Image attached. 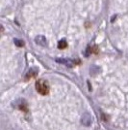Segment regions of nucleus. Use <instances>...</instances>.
I'll return each mask as SVG.
<instances>
[{"instance_id": "nucleus-1", "label": "nucleus", "mask_w": 128, "mask_h": 130, "mask_svg": "<svg viewBox=\"0 0 128 130\" xmlns=\"http://www.w3.org/2000/svg\"><path fill=\"white\" fill-rule=\"evenodd\" d=\"M36 89L42 95H47L50 90L49 84L45 80H39L36 82Z\"/></svg>"}, {"instance_id": "nucleus-2", "label": "nucleus", "mask_w": 128, "mask_h": 130, "mask_svg": "<svg viewBox=\"0 0 128 130\" xmlns=\"http://www.w3.org/2000/svg\"><path fill=\"white\" fill-rule=\"evenodd\" d=\"M91 116L89 113H85L81 118V123L85 126H90L91 124Z\"/></svg>"}, {"instance_id": "nucleus-3", "label": "nucleus", "mask_w": 128, "mask_h": 130, "mask_svg": "<svg viewBox=\"0 0 128 130\" xmlns=\"http://www.w3.org/2000/svg\"><path fill=\"white\" fill-rule=\"evenodd\" d=\"M56 61L59 62V63H62V64H65L68 67H72L73 65H75V61L71 59H67V58H56Z\"/></svg>"}, {"instance_id": "nucleus-4", "label": "nucleus", "mask_w": 128, "mask_h": 130, "mask_svg": "<svg viewBox=\"0 0 128 130\" xmlns=\"http://www.w3.org/2000/svg\"><path fill=\"white\" fill-rule=\"evenodd\" d=\"M35 42H36L38 45L43 46V47H46V46H47V40H46V38H45L44 36H43V35L37 36V37L35 38Z\"/></svg>"}, {"instance_id": "nucleus-5", "label": "nucleus", "mask_w": 128, "mask_h": 130, "mask_svg": "<svg viewBox=\"0 0 128 130\" xmlns=\"http://www.w3.org/2000/svg\"><path fill=\"white\" fill-rule=\"evenodd\" d=\"M37 75H38V69H37V68H31L30 70L27 72L25 79H26V80H30V79L35 78Z\"/></svg>"}, {"instance_id": "nucleus-6", "label": "nucleus", "mask_w": 128, "mask_h": 130, "mask_svg": "<svg viewBox=\"0 0 128 130\" xmlns=\"http://www.w3.org/2000/svg\"><path fill=\"white\" fill-rule=\"evenodd\" d=\"M16 107L19 109L20 111H22V112H27L28 111V108H27V104L25 101H20V103L19 104H17L16 105Z\"/></svg>"}, {"instance_id": "nucleus-7", "label": "nucleus", "mask_w": 128, "mask_h": 130, "mask_svg": "<svg viewBox=\"0 0 128 130\" xmlns=\"http://www.w3.org/2000/svg\"><path fill=\"white\" fill-rule=\"evenodd\" d=\"M67 47H68V43H67V41L65 39H62V40H60L58 42V48L60 50L66 49Z\"/></svg>"}, {"instance_id": "nucleus-8", "label": "nucleus", "mask_w": 128, "mask_h": 130, "mask_svg": "<svg viewBox=\"0 0 128 130\" xmlns=\"http://www.w3.org/2000/svg\"><path fill=\"white\" fill-rule=\"evenodd\" d=\"M14 43H15V45H16V47H19V48H21V47L24 46V42L22 40H20V39H15L14 40Z\"/></svg>"}, {"instance_id": "nucleus-9", "label": "nucleus", "mask_w": 128, "mask_h": 130, "mask_svg": "<svg viewBox=\"0 0 128 130\" xmlns=\"http://www.w3.org/2000/svg\"><path fill=\"white\" fill-rule=\"evenodd\" d=\"M99 68L98 67H96L95 65H92L91 67V75H95L96 73H98L99 72Z\"/></svg>"}]
</instances>
